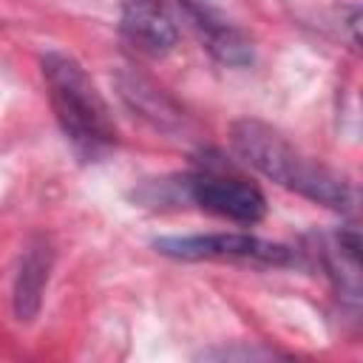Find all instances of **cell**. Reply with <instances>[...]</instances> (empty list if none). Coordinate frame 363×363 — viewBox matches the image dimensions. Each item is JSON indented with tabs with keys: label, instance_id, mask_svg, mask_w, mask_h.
I'll return each instance as SVG.
<instances>
[{
	"label": "cell",
	"instance_id": "cell-1",
	"mask_svg": "<svg viewBox=\"0 0 363 363\" xmlns=\"http://www.w3.org/2000/svg\"><path fill=\"white\" fill-rule=\"evenodd\" d=\"M235 153L269 182L329 210H349L354 201L352 184L323 162L298 150L284 133L258 119H238L230 128Z\"/></svg>",
	"mask_w": 363,
	"mask_h": 363
},
{
	"label": "cell",
	"instance_id": "cell-2",
	"mask_svg": "<svg viewBox=\"0 0 363 363\" xmlns=\"http://www.w3.org/2000/svg\"><path fill=\"white\" fill-rule=\"evenodd\" d=\"M40 71L54 116L71 147L82 159L105 156L116 145V122L85 65L65 51H45Z\"/></svg>",
	"mask_w": 363,
	"mask_h": 363
},
{
	"label": "cell",
	"instance_id": "cell-3",
	"mask_svg": "<svg viewBox=\"0 0 363 363\" xmlns=\"http://www.w3.org/2000/svg\"><path fill=\"white\" fill-rule=\"evenodd\" d=\"M184 190L196 207L233 224H258L267 216L264 193L224 159H201L199 170L184 179Z\"/></svg>",
	"mask_w": 363,
	"mask_h": 363
},
{
	"label": "cell",
	"instance_id": "cell-4",
	"mask_svg": "<svg viewBox=\"0 0 363 363\" xmlns=\"http://www.w3.org/2000/svg\"><path fill=\"white\" fill-rule=\"evenodd\" d=\"M159 255L176 261H233L258 267L292 264V250L250 233H204V235H164L153 241Z\"/></svg>",
	"mask_w": 363,
	"mask_h": 363
},
{
	"label": "cell",
	"instance_id": "cell-5",
	"mask_svg": "<svg viewBox=\"0 0 363 363\" xmlns=\"http://www.w3.org/2000/svg\"><path fill=\"white\" fill-rule=\"evenodd\" d=\"M119 28L128 45L145 57H162L179 43V26L164 0H122Z\"/></svg>",
	"mask_w": 363,
	"mask_h": 363
},
{
	"label": "cell",
	"instance_id": "cell-6",
	"mask_svg": "<svg viewBox=\"0 0 363 363\" xmlns=\"http://www.w3.org/2000/svg\"><path fill=\"white\" fill-rule=\"evenodd\" d=\"M179 11L201 40V45L224 65H250L252 62V43L250 37L233 26L218 9L204 0H179Z\"/></svg>",
	"mask_w": 363,
	"mask_h": 363
},
{
	"label": "cell",
	"instance_id": "cell-7",
	"mask_svg": "<svg viewBox=\"0 0 363 363\" xmlns=\"http://www.w3.org/2000/svg\"><path fill=\"white\" fill-rule=\"evenodd\" d=\"M51 269H54V250H51L48 238L34 235L20 255L14 289H11V306H14V318L20 323H31L40 315Z\"/></svg>",
	"mask_w": 363,
	"mask_h": 363
},
{
	"label": "cell",
	"instance_id": "cell-8",
	"mask_svg": "<svg viewBox=\"0 0 363 363\" xmlns=\"http://www.w3.org/2000/svg\"><path fill=\"white\" fill-rule=\"evenodd\" d=\"M357 247H360V241H357L354 230H335L332 235H323L318 241V247H315L326 275L352 301H357V278H360Z\"/></svg>",
	"mask_w": 363,
	"mask_h": 363
},
{
	"label": "cell",
	"instance_id": "cell-9",
	"mask_svg": "<svg viewBox=\"0 0 363 363\" xmlns=\"http://www.w3.org/2000/svg\"><path fill=\"white\" fill-rule=\"evenodd\" d=\"M119 94H122V99L133 111H139L156 128L159 125L167 128V122H179V111L173 108V102L159 88H153L147 79H142V77H133V74L119 77Z\"/></svg>",
	"mask_w": 363,
	"mask_h": 363
}]
</instances>
